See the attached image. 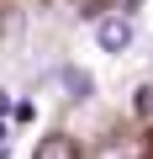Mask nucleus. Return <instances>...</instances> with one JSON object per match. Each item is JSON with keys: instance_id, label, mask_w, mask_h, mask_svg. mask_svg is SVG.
Returning <instances> with one entry per match:
<instances>
[{"instance_id": "obj_1", "label": "nucleus", "mask_w": 153, "mask_h": 159, "mask_svg": "<svg viewBox=\"0 0 153 159\" xmlns=\"http://www.w3.org/2000/svg\"><path fill=\"white\" fill-rule=\"evenodd\" d=\"M95 43L106 48V53H127L132 48V16L121 11V16H106L100 27H95Z\"/></svg>"}, {"instance_id": "obj_2", "label": "nucleus", "mask_w": 153, "mask_h": 159, "mask_svg": "<svg viewBox=\"0 0 153 159\" xmlns=\"http://www.w3.org/2000/svg\"><path fill=\"white\" fill-rule=\"evenodd\" d=\"M32 159H79V148H74V138H63V133H58V138H42Z\"/></svg>"}, {"instance_id": "obj_3", "label": "nucleus", "mask_w": 153, "mask_h": 159, "mask_svg": "<svg viewBox=\"0 0 153 159\" xmlns=\"http://www.w3.org/2000/svg\"><path fill=\"white\" fill-rule=\"evenodd\" d=\"M63 90H69V101H85V96L95 90V80H90L85 69H63Z\"/></svg>"}, {"instance_id": "obj_4", "label": "nucleus", "mask_w": 153, "mask_h": 159, "mask_svg": "<svg viewBox=\"0 0 153 159\" xmlns=\"http://www.w3.org/2000/svg\"><path fill=\"white\" fill-rule=\"evenodd\" d=\"M100 159H121V154H116V143H111V148H100Z\"/></svg>"}, {"instance_id": "obj_5", "label": "nucleus", "mask_w": 153, "mask_h": 159, "mask_svg": "<svg viewBox=\"0 0 153 159\" xmlns=\"http://www.w3.org/2000/svg\"><path fill=\"white\" fill-rule=\"evenodd\" d=\"M6 148H11V143H6V127H0V159H6Z\"/></svg>"}, {"instance_id": "obj_6", "label": "nucleus", "mask_w": 153, "mask_h": 159, "mask_svg": "<svg viewBox=\"0 0 153 159\" xmlns=\"http://www.w3.org/2000/svg\"><path fill=\"white\" fill-rule=\"evenodd\" d=\"M0 111H11V96H6V90H0Z\"/></svg>"}, {"instance_id": "obj_7", "label": "nucleus", "mask_w": 153, "mask_h": 159, "mask_svg": "<svg viewBox=\"0 0 153 159\" xmlns=\"http://www.w3.org/2000/svg\"><path fill=\"white\" fill-rule=\"evenodd\" d=\"M132 6H137V0H127V11H132Z\"/></svg>"}]
</instances>
